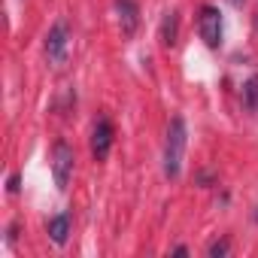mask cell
Returning <instances> with one entry per match:
<instances>
[{"instance_id": "7c38bea8", "label": "cell", "mask_w": 258, "mask_h": 258, "mask_svg": "<svg viewBox=\"0 0 258 258\" xmlns=\"http://www.w3.org/2000/svg\"><path fill=\"white\" fill-rule=\"evenodd\" d=\"M231 4H234V7H240V4H243V0H231Z\"/></svg>"}, {"instance_id": "ba28073f", "label": "cell", "mask_w": 258, "mask_h": 258, "mask_svg": "<svg viewBox=\"0 0 258 258\" xmlns=\"http://www.w3.org/2000/svg\"><path fill=\"white\" fill-rule=\"evenodd\" d=\"M49 237H52V243H58V246L67 243V237H70V216H67V213H58V216L49 219Z\"/></svg>"}, {"instance_id": "6da1fadb", "label": "cell", "mask_w": 258, "mask_h": 258, "mask_svg": "<svg viewBox=\"0 0 258 258\" xmlns=\"http://www.w3.org/2000/svg\"><path fill=\"white\" fill-rule=\"evenodd\" d=\"M185 143H188V131L182 115H173L167 124V137H164V176L176 179L182 170V158H185Z\"/></svg>"}, {"instance_id": "5b68a950", "label": "cell", "mask_w": 258, "mask_h": 258, "mask_svg": "<svg viewBox=\"0 0 258 258\" xmlns=\"http://www.w3.org/2000/svg\"><path fill=\"white\" fill-rule=\"evenodd\" d=\"M112 137H115L112 121H109L106 115L97 118L94 131H91V155H94V161H103V158L109 155V149H112Z\"/></svg>"}, {"instance_id": "277c9868", "label": "cell", "mask_w": 258, "mask_h": 258, "mask_svg": "<svg viewBox=\"0 0 258 258\" xmlns=\"http://www.w3.org/2000/svg\"><path fill=\"white\" fill-rule=\"evenodd\" d=\"M73 164H76L73 149H70L64 140H58V143L52 146V176H55V185H58L61 191L67 188V182H70V176H73Z\"/></svg>"}, {"instance_id": "7a4b0ae2", "label": "cell", "mask_w": 258, "mask_h": 258, "mask_svg": "<svg viewBox=\"0 0 258 258\" xmlns=\"http://www.w3.org/2000/svg\"><path fill=\"white\" fill-rule=\"evenodd\" d=\"M43 49H46V61L52 67H61L67 61V55H70V25L64 19H58L52 25V31L46 34V46Z\"/></svg>"}, {"instance_id": "3957f363", "label": "cell", "mask_w": 258, "mask_h": 258, "mask_svg": "<svg viewBox=\"0 0 258 258\" xmlns=\"http://www.w3.org/2000/svg\"><path fill=\"white\" fill-rule=\"evenodd\" d=\"M198 31H201V40L207 43V49H219L222 46V13L216 7H201V16H198Z\"/></svg>"}, {"instance_id": "8fae6325", "label": "cell", "mask_w": 258, "mask_h": 258, "mask_svg": "<svg viewBox=\"0 0 258 258\" xmlns=\"http://www.w3.org/2000/svg\"><path fill=\"white\" fill-rule=\"evenodd\" d=\"M10 191H13V195L19 191V176H10Z\"/></svg>"}, {"instance_id": "52a82bcc", "label": "cell", "mask_w": 258, "mask_h": 258, "mask_svg": "<svg viewBox=\"0 0 258 258\" xmlns=\"http://www.w3.org/2000/svg\"><path fill=\"white\" fill-rule=\"evenodd\" d=\"M158 40L164 49H173L176 40H179V13L176 10H167L164 19H161V28H158Z\"/></svg>"}, {"instance_id": "8992f818", "label": "cell", "mask_w": 258, "mask_h": 258, "mask_svg": "<svg viewBox=\"0 0 258 258\" xmlns=\"http://www.w3.org/2000/svg\"><path fill=\"white\" fill-rule=\"evenodd\" d=\"M115 22L121 37H134L140 28V7L134 0H115Z\"/></svg>"}, {"instance_id": "30bf717a", "label": "cell", "mask_w": 258, "mask_h": 258, "mask_svg": "<svg viewBox=\"0 0 258 258\" xmlns=\"http://www.w3.org/2000/svg\"><path fill=\"white\" fill-rule=\"evenodd\" d=\"M228 240H216V243H210V258H225L228 255Z\"/></svg>"}, {"instance_id": "9c48e42d", "label": "cell", "mask_w": 258, "mask_h": 258, "mask_svg": "<svg viewBox=\"0 0 258 258\" xmlns=\"http://www.w3.org/2000/svg\"><path fill=\"white\" fill-rule=\"evenodd\" d=\"M243 106L258 112V76H252L246 85H243Z\"/></svg>"}]
</instances>
